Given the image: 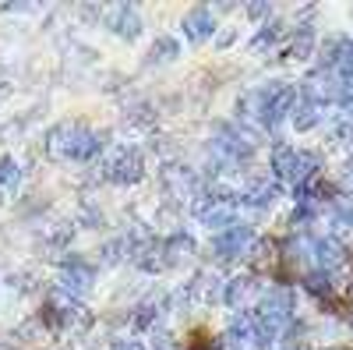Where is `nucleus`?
I'll return each mask as SVG.
<instances>
[{
    "label": "nucleus",
    "mask_w": 353,
    "mask_h": 350,
    "mask_svg": "<svg viewBox=\"0 0 353 350\" xmlns=\"http://www.w3.org/2000/svg\"><path fill=\"white\" fill-rule=\"evenodd\" d=\"M39 315H43V322L57 333H81V329H88V322H92L88 308L78 304V298L64 294V290H53Z\"/></svg>",
    "instance_id": "1"
},
{
    "label": "nucleus",
    "mask_w": 353,
    "mask_h": 350,
    "mask_svg": "<svg viewBox=\"0 0 353 350\" xmlns=\"http://www.w3.org/2000/svg\"><path fill=\"white\" fill-rule=\"evenodd\" d=\"M237 195H230L226 188H212V191H205L198 202H194V216L209 226V230H230V226H237Z\"/></svg>",
    "instance_id": "2"
},
{
    "label": "nucleus",
    "mask_w": 353,
    "mask_h": 350,
    "mask_svg": "<svg viewBox=\"0 0 353 350\" xmlns=\"http://www.w3.org/2000/svg\"><path fill=\"white\" fill-rule=\"evenodd\" d=\"M99 177L113 181V184H138L145 177V156L134 145H117V149L103 159Z\"/></svg>",
    "instance_id": "3"
},
{
    "label": "nucleus",
    "mask_w": 353,
    "mask_h": 350,
    "mask_svg": "<svg viewBox=\"0 0 353 350\" xmlns=\"http://www.w3.org/2000/svg\"><path fill=\"white\" fill-rule=\"evenodd\" d=\"M254 244H258L254 230L237 223V226H230V230L216 233L212 251H216V258H248V255L254 251Z\"/></svg>",
    "instance_id": "4"
},
{
    "label": "nucleus",
    "mask_w": 353,
    "mask_h": 350,
    "mask_svg": "<svg viewBox=\"0 0 353 350\" xmlns=\"http://www.w3.org/2000/svg\"><path fill=\"white\" fill-rule=\"evenodd\" d=\"M293 106H297V89H293V85H272L269 103H265V113H261V128L272 131L276 124H283L293 113Z\"/></svg>",
    "instance_id": "5"
},
{
    "label": "nucleus",
    "mask_w": 353,
    "mask_h": 350,
    "mask_svg": "<svg viewBox=\"0 0 353 350\" xmlns=\"http://www.w3.org/2000/svg\"><path fill=\"white\" fill-rule=\"evenodd\" d=\"M92 286H96L92 266H85L81 258L71 255V262H64V269H61V290H64V294H71V298H81V294H88Z\"/></svg>",
    "instance_id": "6"
},
{
    "label": "nucleus",
    "mask_w": 353,
    "mask_h": 350,
    "mask_svg": "<svg viewBox=\"0 0 353 350\" xmlns=\"http://www.w3.org/2000/svg\"><path fill=\"white\" fill-rule=\"evenodd\" d=\"M106 25L121 39H138L141 36V14H138L134 4H113V8H106Z\"/></svg>",
    "instance_id": "7"
},
{
    "label": "nucleus",
    "mask_w": 353,
    "mask_h": 350,
    "mask_svg": "<svg viewBox=\"0 0 353 350\" xmlns=\"http://www.w3.org/2000/svg\"><path fill=\"white\" fill-rule=\"evenodd\" d=\"M181 25H184V36L191 39V43H205L212 32H216V18H212V8H205V4H198V8H191L184 18H181Z\"/></svg>",
    "instance_id": "8"
},
{
    "label": "nucleus",
    "mask_w": 353,
    "mask_h": 350,
    "mask_svg": "<svg viewBox=\"0 0 353 350\" xmlns=\"http://www.w3.org/2000/svg\"><path fill=\"white\" fill-rule=\"evenodd\" d=\"M311 258H314L318 273H321V269L332 273V269H339L343 262H346V248H343L336 237H314V241H311Z\"/></svg>",
    "instance_id": "9"
},
{
    "label": "nucleus",
    "mask_w": 353,
    "mask_h": 350,
    "mask_svg": "<svg viewBox=\"0 0 353 350\" xmlns=\"http://www.w3.org/2000/svg\"><path fill=\"white\" fill-rule=\"evenodd\" d=\"M163 188L170 195H191V191H198V177L184 163H166L163 166Z\"/></svg>",
    "instance_id": "10"
},
{
    "label": "nucleus",
    "mask_w": 353,
    "mask_h": 350,
    "mask_svg": "<svg viewBox=\"0 0 353 350\" xmlns=\"http://www.w3.org/2000/svg\"><path fill=\"white\" fill-rule=\"evenodd\" d=\"M276 195H279V184L276 181H251L237 198L244 202V206H251V209H269L272 202H276Z\"/></svg>",
    "instance_id": "11"
},
{
    "label": "nucleus",
    "mask_w": 353,
    "mask_h": 350,
    "mask_svg": "<svg viewBox=\"0 0 353 350\" xmlns=\"http://www.w3.org/2000/svg\"><path fill=\"white\" fill-rule=\"evenodd\" d=\"M254 294H258V280H254V276H233V280L223 286V304L241 308V304H248Z\"/></svg>",
    "instance_id": "12"
},
{
    "label": "nucleus",
    "mask_w": 353,
    "mask_h": 350,
    "mask_svg": "<svg viewBox=\"0 0 353 350\" xmlns=\"http://www.w3.org/2000/svg\"><path fill=\"white\" fill-rule=\"evenodd\" d=\"M321 113H325V106H321L318 99H311V96H297V106H293V124H297V131H311L318 121H321Z\"/></svg>",
    "instance_id": "13"
},
{
    "label": "nucleus",
    "mask_w": 353,
    "mask_h": 350,
    "mask_svg": "<svg viewBox=\"0 0 353 350\" xmlns=\"http://www.w3.org/2000/svg\"><path fill=\"white\" fill-rule=\"evenodd\" d=\"M314 50H318V39H314V32H311V25H307V28L301 25L297 32H293V39H290V53H286V57H290V61H307Z\"/></svg>",
    "instance_id": "14"
},
{
    "label": "nucleus",
    "mask_w": 353,
    "mask_h": 350,
    "mask_svg": "<svg viewBox=\"0 0 353 350\" xmlns=\"http://www.w3.org/2000/svg\"><path fill=\"white\" fill-rule=\"evenodd\" d=\"M163 248H166L170 266H176L184 255H194V237H191V233H173L170 241H163Z\"/></svg>",
    "instance_id": "15"
},
{
    "label": "nucleus",
    "mask_w": 353,
    "mask_h": 350,
    "mask_svg": "<svg viewBox=\"0 0 353 350\" xmlns=\"http://www.w3.org/2000/svg\"><path fill=\"white\" fill-rule=\"evenodd\" d=\"M293 163H297V149H290V145H276V153H272V170H276V177L290 181V177H293Z\"/></svg>",
    "instance_id": "16"
},
{
    "label": "nucleus",
    "mask_w": 353,
    "mask_h": 350,
    "mask_svg": "<svg viewBox=\"0 0 353 350\" xmlns=\"http://www.w3.org/2000/svg\"><path fill=\"white\" fill-rule=\"evenodd\" d=\"M343 46H346V39H343V36H329L325 43H321V46H318L321 68H325V71H332V68L339 64V57H343Z\"/></svg>",
    "instance_id": "17"
},
{
    "label": "nucleus",
    "mask_w": 353,
    "mask_h": 350,
    "mask_svg": "<svg viewBox=\"0 0 353 350\" xmlns=\"http://www.w3.org/2000/svg\"><path fill=\"white\" fill-rule=\"evenodd\" d=\"M332 216H336L339 226L353 230V191H339V195L332 198Z\"/></svg>",
    "instance_id": "18"
},
{
    "label": "nucleus",
    "mask_w": 353,
    "mask_h": 350,
    "mask_svg": "<svg viewBox=\"0 0 353 350\" xmlns=\"http://www.w3.org/2000/svg\"><path fill=\"white\" fill-rule=\"evenodd\" d=\"M46 322H43V315H36V318H25V322L14 329V336L21 340V343H39L43 336H46Z\"/></svg>",
    "instance_id": "19"
},
{
    "label": "nucleus",
    "mask_w": 353,
    "mask_h": 350,
    "mask_svg": "<svg viewBox=\"0 0 353 350\" xmlns=\"http://www.w3.org/2000/svg\"><path fill=\"white\" fill-rule=\"evenodd\" d=\"M301 283H304L307 294H314L318 301H329V298H332V280H329L325 273H307Z\"/></svg>",
    "instance_id": "20"
},
{
    "label": "nucleus",
    "mask_w": 353,
    "mask_h": 350,
    "mask_svg": "<svg viewBox=\"0 0 353 350\" xmlns=\"http://www.w3.org/2000/svg\"><path fill=\"white\" fill-rule=\"evenodd\" d=\"M176 57H181V43H176L173 36H159L152 43V57H149V61L163 64V61H176Z\"/></svg>",
    "instance_id": "21"
},
{
    "label": "nucleus",
    "mask_w": 353,
    "mask_h": 350,
    "mask_svg": "<svg viewBox=\"0 0 353 350\" xmlns=\"http://www.w3.org/2000/svg\"><path fill=\"white\" fill-rule=\"evenodd\" d=\"M21 184V170L11 156H0V191H18Z\"/></svg>",
    "instance_id": "22"
},
{
    "label": "nucleus",
    "mask_w": 353,
    "mask_h": 350,
    "mask_svg": "<svg viewBox=\"0 0 353 350\" xmlns=\"http://www.w3.org/2000/svg\"><path fill=\"white\" fill-rule=\"evenodd\" d=\"M279 36H283V25H279V21L265 25L261 32H258V36L251 39V50H254V53H265V50H272V46L279 43Z\"/></svg>",
    "instance_id": "23"
},
{
    "label": "nucleus",
    "mask_w": 353,
    "mask_h": 350,
    "mask_svg": "<svg viewBox=\"0 0 353 350\" xmlns=\"http://www.w3.org/2000/svg\"><path fill=\"white\" fill-rule=\"evenodd\" d=\"M124 124H131V128H145L149 131L152 124H156V113L145 106V103H138V106H128V113H124Z\"/></svg>",
    "instance_id": "24"
},
{
    "label": "nucleus",
    "mask_w": 353,
    "mask_h": 350,
    "mask_svg": "<svg viewBox=\"0 0 353 350\" xmlns=\"http://www.w3.org/2000/svg\"><path fill=\"white\" fill-rule=\"evenodd\" d=\"M156 304H141L138 311H134V329H152V322H156Z\"/></svg>",
    "instance_id": "25"
},
{
    "label": "nucleus",
    "mask_w": 353,
    "mask_h": 350,
    "mask_svg": "<svg viewBox=\"0 0 353 350\" xmlns=\"http://www.w3.org/2000/svg\"><path fill=\"white\" fill-rule=\"evenodd\" d=\"M332 142H336V145H350V142H353V121H350V117L332 128Z\"/></svg>",
    "instance_id": "26"
},
{
    "label": "nucleus",
    "mask_w": 353,
    "mask_h": 350,
    "mask_svg": "<svg viewBox=\"0 0 353 350\" xmlns=\"http://www.w3.org/2000/svg\"><path fill=\"white\" fill-rule=\"evenodd\" d=\"M244 11H248L251 21H261V18H269V14H272V4H248Z\"/></svg>",
    "instance_id": "27"
},
{
    "label": "nucleus",
    "mask_w": 353,
    "mask_h": 350,
    "mask_svg": "<svg viewBox=\"0 0 353 350\" xmlns=\"http://www.w3.org/2000/svg\"><path fill=\"white\" fill-rule=\"evenodd\" d=\"M233 39H237V32H233V28H223V32H219V36H216V46H219V50H223V46H230V43H233Z\"/></svg>",
    "instance_id": "28"
},
{
    "label": "nucleus",
    "mask_w": 353,
    "mask_h": 350,
    "mask_svg": "<svg viewBox=\"0 0 353 350\" xmlns=\"http://www.w3.org/2000/svg\"><path fill=\"white\" fill-rule=\"evenodd\" d=\"M152 350H173L170 336H166V333H156V336H152Z\"/></svg>",
    "instance_id": "29"
},
{
    "label": "nucleus",
    "mask_w": 353,
    "mask_h": 350,
    "mask_svg": "<svg viewBox=\"0 0 353 350\" xmlns=\"http://www.w3.org/2000/svg\"><path fill=\"white\" fill-rule=\"evenodd\" d=\"M113 350H149V347H141L138 340H121V343H117Z\"/></svg>",
    "instance_id": "30"
},
{
    "label": "nucleus",
    "mask_w": 353,
    "mask_h": 350,
    "mask_svg": "<svg viewBox=\"0 0 353 350\" xmlns=\"http://www.w3.org/2000/svg\"><path fill=\"white\" fill-rule=\"evenodd\" d=\"M8 89H11V81H8V71L0 68V93H8Z\"/></svg>",
    "instance_id": "31"
},
{
    "label": "nucleus",
    "mask_w": 353,
    "mask_h": 350,
    "mask_svg": "<svg viewBox=\"0 0 353 350\" xmlns=\"http://www.w3.org/2000/svg\"><path fill=\"white\" fill-rule=\"evenodd\" d=\"M350 177H353V159H350Z\"/></svg>",
    "instance_id": "32"
}]
</instances>
